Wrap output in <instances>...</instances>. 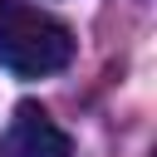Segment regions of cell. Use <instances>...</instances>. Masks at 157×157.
<instances>
[{"instance_id": "6da1fadb", "label": "cell", "mask_w": 157, "mask_h": 157, "mask_svg": "<svg viewBox=\"0 0 157 157\" xmlns=\"http://www.w3.org/2000/svg\"><path fill=\"white\" fill-rule=\"evenodd\" d=\"M69 59H74V34L64 20L25 0H0V64L15 78H49L69 69Z\"/></svg>"}, {"instance_id": "7a4b0ae2", "label": "cell", "mask_w": 157, "mask_h": 157, "mask_svg": "<svg viewBox=\"0 0 157 157\" xmlns=\"http://www.w3.org/2000/svg\"><path fill=\"white\" fill-rule=\"evenodd\" d=\"M0 157H69V132L39 103H20L0 132Z\"/></svg>"}]
</instances>
